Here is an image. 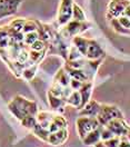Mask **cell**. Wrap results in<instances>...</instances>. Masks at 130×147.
I'll return each mask as SVG.
<instances>
[{
  "mask_svg": "<svg viewBox=\"0 0 130 147\" xmlns=\"http://www.w3.org/2000/svg\"><path fill=\"white\" fill-rule=\"evenodd\" d=\"M48 101H49L50 107L54 110H64L65 105L67 104L66 99L57 97V96H54L52 94H50L49 92H48Z\"/></svg>",
  "mask_w": 130,
  "mask_h": 147,
  "instance_id": "cell-16",
  "label": "cell"
},
{
  "mask_svg": "<svg viewBox=\"0 0 130 147\" xmlns=\"http://www.w3.org/2000/svg\"><path fill=\"white\" fill-rule=\"evenodd\" d=\"M21 125L25 127V128H28L30 130L35 128V126L38 124V120H37V116H34V115H27L25 118L20 120Z\"/></svg>",
  "mask_w": 130,
  "mask_h": 147,
  "instance_id": "cell-24",
  "label": "cell"
},
{
  "mask_svg": "<svg viewBox=\"0 0 130 147\" xmlns=\"http://www.w3.org/2000/svg\"><path fill=\"white\" fill-rule=\"evenodd\" d=\"M116 118H125L123 113L115 105H108V104H101L100 111L97 116V119L101 126H106L109 121L116 119Z\"/></svg>",
  "mask_w": 130,
  "mask_h": 147,
  "instance_id": "cell-1",
  "label": "cell"
},
{
  "mask_svg": "<svg viewBox=\"0 0 130 147\" xmlns=\"http://www.w3.org/2000/svg\"><path fill=\"white\" fill-rule=\"evenodd\" d=\"M37 69H38V64L27 66V67L23 68V70H22V73H21V76H22L26 80H29V82H30V80L35 77V75L37 73Z\"/></svg>",
  "mask_w": 130,
  "mask_h": 147,
  "instance_id": "cell-23",
  "label": "cell"
},
{
  "mask_svg": "<svg viewBox=\"0 0 130 147\" xmlns=\"http://www.w3.org/2000/svg\"><path fill=\"white\" fill-rule=\"evenodd\" d=\"M94 147H107V146L103 144V142H99L98 144H96V145H94Z\"/></svg>",
  "mask_w": 130,
  "mask_h": 147,
  "instance_id": "cell-41",
  "label": "cell"
},
{
  "mask_svg": "<svg viewBox=\"0 0 130 147\" xmlns=\"http://www.w3.org/2000/svg\"><path fill=\"white\" fill-rule=\"evenodd\" d=\"M74 3V0H61L58 9V24L60 26H65L72 19Z\"/></svg>",
  "mask_w": 130,
  "mask_h": 147,
  "instance_id": "cell-4",
  "label": "cell"
},
{
  "mask_svg": "<svg viewBox=\"0 0 130 147\" xmlns=\"http://www.w3.org/2000/svg\"><path fill=\"white\" fill-rule=\"evenodd\" d=\"M88 40L87 38H84V37L80 36H76L72 38V44L74 46H76V48L81 53V55L84 56L86 55V51H87V47H88Z\"/></svg>",
  "mask_w": 130,
  "mask_h": 147,
  "instance_id": "cell-19",
  "label": "cell"
},
{
  "mask_svg": "<svg viewBox=\"0 0 130 147\" xmlns=\"http://www.w3.org/2000/svg\"><path fill=\"white\" fill-rule=\"evenodd\" d=\"M118 21H119V24H120L123 28L130 29V18H128L127 16H125V15L120 16V17L118 18Z\"/></svg>",
  "mask_w": 130,
  "mask_h": 147,
  "instance_id": "cell-38",
  "label": "cell"
},
{
  "mask_svg": "<svg viewBox=\"0 0 130 147\" xmlns=\"http://www.w3.org/2000/svg\"><path fill=\"white\" fill-rule=\"evenodd\" d=\"M39 39V32L38 31H32V32H29V34H26L25 35V40H23V42L26 44V45H32L36 40Z\"/></svg>",
  "mask_w": 130,
  "mask_h": 147,
  "instance_id": "cell-30",
  "label": "cell"
},
{
  "mask_svg": "<svg viewBox=\"0 0 130 147\" xmlns=\"http://www.w3.org/2000/svg\"><path fill=\"white\" fill-rule=\"evenodd\" d=\"M12 100L17 104L19 108H21L22 111L26 114V115H34V116H37L38 111V106L35 101L29 100L27 98L22 97V96H16Z\"/></svg>",
  "mask_w": 130,
  "mask_h": 147,
  "instance_id": "cell-6",
  "label": "cell"
},
{
  "mask_svg": "<svg viewBox=\"0 0 130 147\" xmlns=\"http://www.w3.org/2000/svg\"><path fill=\"white\" fill-rule=\"evenodd\" d=\"M11 41L9 27H0V50H7Z\"/></svg>",
  "mask_w": 130,
  "mask_h": 147,
  "instance_id": "cell-14",
  "label": "cell"
},
{
  "mask_svg": "<svg viewBox=\"0 0 130 147\" xmlns=\"http://www.w3.org/2000/svg\"><path fill=\"white\" fill-rule=\"evenodd\" d=\"M101 108V104L94 99H90L81 109H79V116H86V117H96L98 116Z\"/></svg>",
  "mask_w": 130,
  "mask_h": 147,
  "instance_id": "cell-10",
  "label": "cell"
},
{
  "mask_svg": "<svg viewBox=\"0 0 130 147\" xmlns=\"http://www.w3.org/2000/svg\"><path fill=\"white\" fill-rule=\"evenodd\" d=\"M119 143H120V137L119 136H115V137L103 142V144L107 147H118L119 146Z\"/></svg>",
  "mask_w": 130,
  "mask_h": 147,
  "instance_id": "cell-36",
  "label": "cell"
},
{
  "mask_svg": "<svg viewBox=\"0 0 130 147\" xmlns=\"http://www.w3.org/2000/svg\"><path fill=\"white\" fill-rule=\"evenodd\" d=\"M67 104L77 109H81V96L79 90H74L70 94V96L67 98Z\"/></svg>",
  "mask_w": 130,
  "mask_h": 147,
  "instance_id": "cell-20",
  "label": "cell"
},
{
  "mask_svg": "<svg viewBox=\"0 0 130 147\" xmlns=\"http://www.w3.org/2000/svg\"><path fill=\"white\" fill-rule=\"evenodd\" d=\"M15 60H16L18 64L22 65L23 67H26V63L29 61V51L22 48V49H21V51L18 54L17 58H16Z\"/></svg>",
  "mask_w": 130,
  "mask_h": 147,
  "instance_id": "cell-29",
  "label": "cell"
},
{
  "mask_svg": "<svg viewBox=\"0 0 130 147\" xmlns=\"http://www.w3.org/2000/svg\"><path fill=\"white\" fill-rule=\"evenodd\" d=\"M8 109H9V111L17 118V119L21 120L22 118H25L27 115L22 111V109L21 108H19L18 106H17V104L15 102V101L11 99V101H10L9 104H8Z\"/></svg>",
  "mask_w": 130,
  "mask_h": 147,
  "instance_id": "cell-22",
  "label": "cell"
},
{
  "mask_svg": "<svg viewBox=\"0 0 130 147\" xmlns=\"http://www.w3.org/2000/svg\"><path fill=\"white\" fill-rule=\"evenodd\" d=\"M115 137V134L112 133L109 128H107L106 126H102L101 129V142H105V140H108L110 138Z\"/></svg>",
  "mask_w": 130,
  "mask_h": 147,
  "instance_id": "cell-35",
  "label": "cell"
},
{
  "mask_svg": "<svg viewBox=\"0 0 130 147\" xmlns=\"http://www.w3.org/2000/svg\"><path fill=\"white\" fill-rule=\"evenodd\" d=\"M110 25L113 28V30L116 32H118L119 35H123V36H130V29H126L121 26L118 21V18H112L110 19Z\"/></svg>",
  "mask_w": 130,
  "mask_h": 147,
  "instance_id": "cell-25",
  "label": "cell"
},
{
  "mask_svg": "<svg viewBox=\"0 0 130 147\" xmlns=\"http://www.w3.org/2000/svg\"><path fill=\"white\" fill-rule=\"evenodd\" d=\"M67 139H68V129L61 128L55 133H51L48 137L47 143L52 146H59V145L65 144Z\"/></svg>",
  "mask_w": 130,
  "mask_h": 147,
  "instance_id": "cell-11",
  "label": "cell"
},
{
  "mask_svg": "<svg viewBox=\"0 0 130 147\" xmlns=\"http://www.w3.org/2000/svg\"><path fill=\"white\" fill-rule=\"evenodd\" d=\"M84 82H80V80H77V79H74V78H71L70 79V84H69V86L71 87V89L72 90H79L81 87H82V85H84Z\"/></svg>",
  "mask_w": 130,
  "mask_h": 147,
  "instance_id": "cell-37",
  "label": "cell"
},
{
  "mask_svg": "<svg viewBox=\"0 0 130 147\" xmlns=\"http://www.w3.org/2000/svg\"><path fill=\"white\" fill-rule=\"evenodd\" d=\"M65 69L67 70V73L69 74L70 78H74V79L84 82V83H86V82H91L84 69H74V68H71L69 66H66Z\"/></svg>",
  "mask_w": 130,
  "mask_h": 147,
  "instance_id": "cell-15",
  "label": "cell"
},
{
  "mask_svg": "<svg viewBox=\"0 0 130 147\" xmlns=\"http://www.w3.org/2000/svg\"><path fill=\"white\" fill-rule=\"evenodd\" d=\"M107 128H109L112 133L115 134V136H126L128 130L130 129V126L126 123L125 118H116V119L109 121L106 125Z\"/></svg>",
  "mask_w": 130,
  "mask_h": 147,
  "instance_id": "cell-7",
  "label": "cell"
},
{
  "mask_svg": "<svg viewBox=\"0 0 130 147\" xmlns=\"http://www.w3.org/2000/svg\"><path fill=\"white\" fill-rule=\"evenodd\" d=\"M100 126L99 121L96 117H86L79 116L76 120V128L80 139H84L88 133H90L93 129L98 128Z\"/></svg>",
  "mask_w": 130,
  "mask_h": 147,
  "instance_id": "cell-2",
  "label": "cell"
},
{
  "mask_svg": "<svg viewBox=\"0 0 130 147\" xmlns=\"http://www.w3.org/2000/svg\"><path fill=\"white\" fill-rule=\"evenodd\" d=\"M118 147H130V140L126 136H121L120 143H119Z\"/></svg>",
  "mask_w": 130,
  "mask_h": 147,
  "instance_id": "cell-39",
  "label": "cell"
},
{
  "mask_svg": "<svg viewBox=\"0 0 130 147\" xmlns=\"http://www.w3.org/2000/svg\"><path fill=\"white\" fill-rule=\"evenodd\" d=\"M26 19H15L10 22V26L9 28H11L12 30L17 31V32H22V29H23V26L26 24Z\"/></svg>",
  "mask_w": 130,
  "mask_h": 147,
  "instance_id": "cell-28",
  "label": "cell"
},
{
  "mask_svg": "<svg viewBox=\"0 0 130 147\" xmlns=\"http://www.w3.org/2000/svg\"><path fill=\"white\" fill-rule=\"evenodd\" d=\"M90 24L87 21H78V20H70L67 25L64 26L61 30V35L64 37H76L84 32L90 28Z\"/></svg>",
  "mask_w": 130,
  "mask_h": 147,
  "instance_id": "cell-3",
  "label": "cell"
},
{
  "mask_svg": "<svg viewBox=\"0 0 130 147\" xmlns=\"http://www.w3.org/2000/svg\"><path fill=\"white\" fill-rule=\"evenodd\" d=\"M32 31H38V27L36 25L35 21H31V20H27L25 26H23V29H22V32L26 35V34H29V32H32Z\"/></svg>",
  "mask_w": 130,
  "mask_h": 147,
  "instance_id": "cell-31",
  "label": "cell"
},
{
  "mask_svg": "<svg viewBox=\"0 0 130 147\" xmlns=\"http://www.w3.org/2000/svg\"><path fill=\"white\" fill-rule=\"evenodd\" d=\"M103 56H105V51L101 48V46L96 40L89 39L84 58H87L89 60H97V59L103 58Z\"/></svg>",
  "mask_w": 130,
  "mask_h": 147,
  "instance_id": "cell-9",
  "label": "cell"
},
{
  "mask_svg": "<svg viewBox=\"0 0 130 147\" xmlns=\"http://www.w3.org/2000/svg\"><path fill=\"white\" fill-rule=\"evenodd\" d=\"M55 117L54 114L49 113V111H41V113H38L37 114V120H38V124L44 127V128H48L50 123L52 121Z\"/></svg>",
  "mask_w": 130,
  "mask_h": 147,
  "instance_id": "cell-17",
  "label": "cell"
},
{
  "mask_svg": "<svg viewBox=\"0 0 130 147\" xmlns=\"http://www.w3.org/2000/svg\"><path fill=\"white\" fill-rule=\"evenodd\" d=\"M72 19L78 21H86V15L84 10L77 3H74V9H72Z\"/></svg>",
  "mask_w": 130,
  "mask_h": 147,
  "instance_id": "cell-26",
  "label": "cell"
},
{
  "mask_svg": "<svg viewBox=\"0 0 130 147\" xmlns=\"http://www.w3.org/2000/svg\"><path fill=\"white\" fill-rule=\"evenodd\" d=\"M84 58V56L81 55V53L76 48V46H71L69 51L67 53V60L68 61H74V60H78Z\"/></svg>",
  "mask_w": 130,
  "mask_h": 147,
  "instance_id": "cell-27",
  "label": "cell"
},
{
  "mask_svg": "<svg viewBox=\"0 0 130 147\" xmlns=\"http://www.w3.org/2000/svg\"><path fill=\"white\" fill-rule=\"evenodd\" d=\"M123 15H125V16H127L128 18H130V5L126 7V9H125V13H123Z\"/></svg>",
  "mask_w": 130,
  "mask_h": 147,
  "instance_id": "cell-40",
  "label": "cell"
},
{
  "mask_svg": "<svg viewBox=\"0 0 130 147\" xmlns=\"http://www.w3.org/2000/svg\"><path fill=\"white\" fill-rule=\"evenodd\" d=\"M70 79H71V78H70L69 74L67 73V70H66L65 68H62V69H60V70L57 73L54 83L59 84V85H61L62 87H68L69 84H70Z\"/></svg>",
  "mask_w": 130,
  "mask_h": 147,
  "instance_id": "cell-18",
  "label": "cell"
},
{
  "mask_svg": "<svg viewBox=\"0 0 130 147\" xmlns=\"http://www.w3.org/2000/svg\"><path fill=\"white\" fill-rule=\"evenodd\" d=\"M92 88H93L92 82H86V83L82 85V87L79 89L80 96H81V108L91 99Z\"/></svg>",
  "mask_w": 130,
  "mask_h": 147,
  "instance_id": "cell-13",
  "label": "cell"
},
{
  "mask_svg": "<svg viewBox=\"0 0 130 147\" xmlns=\"http://www.w3.org/2000/svg\"><path fill=\"white\" fill-rule=\"evenodd\" d=\"M101 129H102V126L100 125L98 128L93 129L90 133H88L86 135V137L84 139H81L82 143H84L86 146H94L96 144H98L99 142H101Z\"/></svg>",
  "mask_w": 130,
  "mask_h": 147,
  "instance_id": "cell-12",
  "label": "cell"
},
{
  "mask_svg": "<svg viewBox=\"0 0 130 147\" xmlns=\"http://www.w3.org/2000/svg\"><path fill=\"white\" fill-rule=\"evenodd\" d=\"M130 5L129 0H111L108 6V17L119 18L125 13V9Z\"/></svg>",
  "mask_w": 130,
  "mask_h": 147,
  "instance_id": "cell-5",
  "label": "cell"
},
{
  "mask_svg": "<svg viewBox=\"0 0 130 147\" xmlns=\"http://www.w3.org/2000/svg\"><path fill=\"white\" fill-rule=\"evenodd\" d=\"M22 0H0V19L13 15Z\"/></svg>",
  "mask_w": 130,
  "mask_h": 147,
  "instance_id": "cell-8",
  "label": "cell"
},
{
  "mask_svg": "<svg viewBox=\"0 0 130 147\" xmlns=\"http://www.w3.org/2000/svg\"><path fill=\"white\" fill-rule=\"evenodd\" d=\"M52 121L56 124L57 126L59 127V128H67V125H68V123H67V120L65 119V117H62L61 115H55V117H54V119Z\"/></svg>",
  "mask_w": 130,
  "mask_h": 147,
  "instance_id": "cell-34",
  "label": "cell"
},
{
  "mask_svg": "<svg viewBox=\"0 0 130 147\" xmlns=\"http://www.w3.org/2000/svg\"><path fill=\"white\" fill-rule=\"evenodd\" d=\"M30 49L35 51H44L46 49V42L41 39H38L32 45H30Z\"/></svg>",
  "mask_w": 130,
  "mask_h": 147,
  "instance_id": "cell-33",
  "label": "cell"
},
{
  "mask_svg": "<svg viewBox=\"0 0 130 147\" xmlns=\"http://www.w3.org/2000/svg\"><path fill=\"white\" fill-rule=\"evenodd\" d=\"M41 58H42V51H35V50L29 51V61L31 63V65L37 64Z\"/></svg>",
  "mask_w": 130,
  "mask_h": 147,
  "instance_id": "cell-32",
  "label": "cell"
},
{
  "mask_svg": "<svg viewBox=\"0 0 130 147\" xmlns=\"http://www.w3.org/2000/svg\"><path fill=\"white\" fill-rule=\"evenodd\" d=\"M31 131L34 133V135H35V136H37L38 138H40L41 140H44V142H46V143H47V140H48L49 135H50L49 129L41 127L39 124H37V125L35 126V128L32 129Z\"/></svg>",
  "mask_w": 130,
  "mask_h": 147,
  "instance_id": "cell-21",
  "label": "cell"
},
{
  "mask_svg": "<svg viewBox=\"0 0 130 147\" xmlns=\"http://www.w3.org/2000/svg\"><path fill=\"white\" fill-rule=\"evenodd\" d=\"M129 1H130V0H129Z\"/></svg>",
  "mask_w": 130,
  "mask_h": 147,
  "instance_id": "cell-42",
  "label": "cell"
}]
</instances>
